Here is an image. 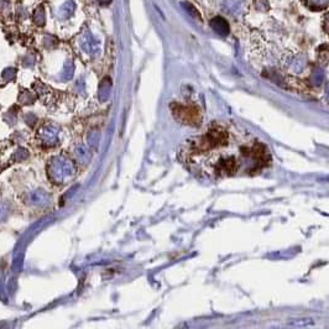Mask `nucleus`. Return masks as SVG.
<instances>
[{
  "mask_svg": "<svg viewBox=\"0 0 329 329\" xmlns=\"http://www.w3.org/2000/svg\"><path fill=\"white\" fill-rule=\"evenodd\" d=\"M45 20H46L45 9H43V6L41 5V6H38L37 9L33 11V21H35V24H37L38 26H42V25L45 24Z\"/></svg>",
  "mask_w": 329,
  "mask_h": 329,
  "instance_id": "5",
  "label": "nucleus"
},
{
  "mask_svg": "<svg viewBox=\"0 0 329 329\" xmlns=\"http://www.w3.org/2000/svg\"><path fill=\"white\" fill-rule=\"evenodd\" d=\"M224 7L228 12H236L241 9V1L240 0H227Z\"/></svg>",
  "mask_w": 329,
  "mask_h": 329,
  "instance_id": "6",
  "label": "nucleus"
},
{
  "mask_svg": "<svg viewBox=\"0 0 329 329\" xmlns=\"http://www.w3.org/2000/svg\"><path fill=\"white\" fill-rule=\"evenodd\" d=\"M182 5H183V7L186 9V11L188 12L189 15H192V17H197L198 20L202 19L199 11H198V10L196 9V6H194L193 4H191V2H188V1H184V2H182Z\"/></svg>",
  "mask_w": 329,
  "mask_h": 329,
  "instance_id": "7",
  "label": "nucleus"
},
{
  "mask_svg": "<svg viewBox=\"0 0 329 329\" xmlns=\"http://www.w3.org/2000/svg\"><path fill=\"white\" fill-rule=\"evenodd\" d=\"M178 160L204 181L256 176L272 163L269 146L241 125L215 120L179 145Z\"/></svg>",
  "mask_w": 329,
  "mask_h": 329,
  "instance_id": "1",
  "label": "nucleus"
},
{
  "mask_svg": "<svg viewBox=\"0 0 329 329\" xmlns=\"http://www.w3.org/2000/svg\"><path fill=\"white\" fill-rule=\"evenodd\" d=\"M74 9H76V4H74L72 0H68V1H66L65 4L61 6L60 16L63 17V19H68V17H71L72 15H73Z\"/></svg>",
  "mask_w": 329,
  "mask_h": 329,
  "instance_id": "4",
  "label": "nucleus"
},
{
  "mask_svg": "<svg viewBox=\"0 0 329 329\" xmlns=\"http://www.w3.org/2000/svg\"><path fill=\"white\" fill-rule=\"evenodd\" d=\"M171 112L173 117L181 124L189 125V127H198L200 125L203 117L200 109L193 103H181L174 102L171 104Z\"/></svg>",
  "mask_w": 329,
  "mask_h": 329,
  "instance_id": "2",
  "label": "nucleus"
},
{
  "mask_svg": "<svg viewBox=\"0 0 329 329\" xmlns=\"http://www.w3.org/2000/svg\"><path fill=\"white\" fill-rule=\"evenodd\" d=\"M210 26L214 30L215 32L219 33V35L225 36L229 33V24L225 19H223L222 16H215L214 19L210 20Z\"/></svg>",
  "mask_w": 329,
  "mask_h": 329,
  "instance_id": "3",
  "label": "nucleus"
}]
</instances>
